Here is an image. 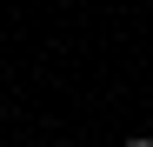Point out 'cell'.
I'll return each instance as SVG.
<instances>
[{"label":"cell","instance_id":"6da1fadb","mask_svg":"<svg viewBox=\"0 0 153 147\" xmlns=\"http://www.w3.org/2000/svg\"><path fill=\"white\" fill-rule=\"evenodd\" d=\"M126 147H153V140H146V134H133V140H126Z\"/></svg>","mask_w":153,"mask_h":147}]
</instances>
